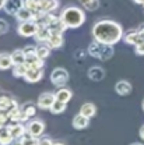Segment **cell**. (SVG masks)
<instances>
[{"instance_id":"1","label":"cell","mask_w":144,"mask_h":145,"mask_svg":"<svg viewBox=\"0 0 144 145\" xmlns=\"http://www.w3.org/2000/svg\"><path fill=\"white\" fill-rule=\"evenodd\" d=\"M92 36L101 43L115 45L123 38V28L112 20H99L92 27Z\"/></svg>"},{"instance_id":"2","label":"cell","mask_w":144,"mask_h":145,"mask_svg":"<svg viewBox=\"0 0 144 145\" xmlns=\"http://www.w3.org/2000/svg\"><path fill=\"white\" fill-rule=\"evenodd\" d=\"M60 18L62 21L64 22V25L67 28H78L84 24L85 21V14L81 8L78 7H74V6H70L67 8H64L60 14Z\"/></svg>"},{"instance_id":"3","label":"cell","mask_w":144,"mask_h":145,"mask_svg":"<svg viewBox=\"0 0 144 145\" xmlns=\"http://www.w3.org/2000/svg\"><path fill=\"white\" fill-rule=\"evenodd\" d=\"M51 81L57 88L64 87L67 84V81H69V72H67V70L63 69V67L55 69L53 71H52V74H51Z\"/></svg>"},{"instance_id":"4","label":"cell","mask_w":144,"mask_h":145,"mask_svg":"<svg viewBox=\"0 0 144 145\" xmlns=\"http://www.w3.org/2000/svg\"><path fill=\"white\" fill-rule=\"evenodd\" d=\"M18 34L24 38H30V36H35L36 31H38V24L35 21H24L20 22L17 28Z\"/></svg>"},{"instance_id":"5","label":"cell","mask_w":144,"mask_h":145,"mask_svg":"<svg viewBox=\"0 0 144 145\" xmlns=\"http://www.w3.org/2000/svg\"><path fill=\"white\" fill-rule=\"evenodd\" d=\"M43 131H45V123L42 120H38V119L30 121L27 126V133L31 134L32 137H36V138L41 137L43 134Z\"/></svg>"},{"instance_id":"6","label":"cell","mask_w":144,"mask_h":145,"mask_svg":"<svg viewBox=\"0 0 144 145\" xmlns=\"http://www.w3.org/2000/svg\"><path fill=\"white\" fill-rule=\"evenodd\" d=\"M22 7H24V0H6L3 10L10 16H16Z\"/></svg>"},{"instance_id":"7","label":"cell","mask_w":144,"mask_h":145,"mask_svg":"<svg viewBox=\"0 0 144 145\" xmlns=\"http://www.w3.org/2000/svg\"><path fill=\"white\" fill-rule=\"evenodd\" d=\"M55 101H56L55 93H52V92H43V93L38 98V108L51 109V106L53 105Z\"/></svg>"},{"instance_id":"8","label":"cell","mask_w":144,"mask_h":145,"mask_svg":"<svg viewBox=\"0 0 144 145\" xmlns=\"http://www.w3.org/2000/svg\"><path fill=\"white\" fill-rule=\"evenodd\" d=\"M7 128L10 130V133L13 134V137H14V140H18L20 137H22L24 134H25V131H27V127H24L21 124V121H13L11 124H9Z\"/></svg>"},{"instance_id":"9","label":"cell","mask_w":144,"mask_h":145,"mask_svg":"<svg viewBox=\"0 0 144 145\" xmlns=\"http://www.w3.org/2000/svg\"><path fill=\"white\" fill-rule=\"evenodd\" d=\"M38 3H39V10L42 13H52L59 6L57 0H38Z\"/></svg>"},{"instance_id":"10","label":"cell","mask_w":144,"mask_h":145,"mask_svg":"<svg viewBox=\"0 0 144 145\" xmlns=\"http://www.w3.org/2000/svg\"><path fill=\"white\" fill-rule=\"evenodd\" d=\"M42 75H43L42 69H28V71L24 75V80L27 82H38L42 78Z\"/></svg>"},{"instance_id":"11","label":"cell","mask_w":144,"mask_h":145,"mask_svg":"<svg viewBox=\"0 0 144 145\" xmlns=\"http://www.w3.org/2000/svg\"><path fill=\"white\" fill-rule=\"evenodd\" d=\"M16 17H17V20L20 22H24V21H34V20H35V13H34L32 10H30L28 7L24 6L17 14H16Z\"/></svg>"},{"instance_id":"12","label":"cell","mask_w":144,"mask_h":145,"mask_svg":"<svg viewBox=\"0 0 144 145\" xmlns=\"http://www.w3.org/2000/svg\"><path fill=\"white\" fill-rule=\"evenodd\" d=\"M90 124V117H85V116H83L81 113H78L77 116H74V119H73V127L76 128V130H84V128H87Z\"/></svg>"},{"instance_id":"13","label":"cell","mask_w":144,"mask_h":145,"mask_svg":"<svg viewBox=\"0 0 144 145\" xmlns=\"http://www.w3.org/2000/svg\"><path fill=\"white\" fill-rule=\"evenodd\" d=\"M25 64L28 66V69H42L43 67V59H41L38 54H31V56H27Z\"/></svg>"},{"instance_id":"14","label":"cell","mask_w":144,"mask_h":145,"mask_svg":"<svg viewBox=\"0 0 144 145\" xmlns=\"http://www.w3.org/2000/svg\"><path fill=\"white\" fill-rule=\"evenodd\" d=\"M51 49H56V48H60L63 45V35L62 34H57V32H52V35L49 36V39L45 42Z\"/></svg>"},{"instance_id":"15","label":"cell","mask_w":144,"mask_h":145,"mask_svg":"<svg viewBox=\"0 0 144 145\" xmlns=\"http://www.w3.org/2000/svg\"><path fill=\"white\" fill-rule=\"evenodd\" d=\"M123 40L126 42L127 45H139L140 42H143V36L140 34V31H133V32H129L125 38H123Z\"/></svg>"},{"instance_id":"16","label":"cell","mask_w":144,"mask_h":145,"mask_svg":"<svg viewBox=\"0 0 144 145\" xmlns=\"http://www.w3.org/2000/svg\"><path fill=\"white\" fill-rule=\"evenodd\" d=\"M115 91L116 93L125 96V95H129L132 92V84L129 81H125V80H120L116 85H115Z\"/></svg>"},{"instance_id":"17","label":"cell","mask_w":144,"mask_h":145,"mask_svg":"<svg viewBox=\"0 0 144 145\" xmlns=\"http://www.w3.org/2000/svg\"><path fill=\"white\" fill-rule=\"evenodd\" d=\"M13 106H18L17 101L11 99L10 96H1L0 95V110L1 112H9Z\"/></svg>"},{"instance_id":"18","label":"cell","mask_w":144,"mask_h":145,"mask_svg":"<svg viewBox=\"0 0 144 145\" xmlns=\"http://www.w3.org/2000/svg\"><path fill=\"white\" fill-rule=\"evenodd\" d=\"M55 96H56V99L57 101H60V102H69L70 99H72L73 93L70 89H67V88H64V87H60L59 89L55 92Z\"/></svg>"},{"instance_id":"19","label":"cell","mask_w":144,"mask_h":145,"mask_svg":"<svg viewBox=\"0 0 144 145\" xmlns=\"http://www.w3.org/2000/svg\"><path fill=\"white\" fill-rule=\"evenodd\" d=\"M14 137L13 134L10 133V130L7 128V126L1 127L0 128V145H9L13 142Z\"/></svg>"},{"instance_id":"20","label":"cell","mask_w":144,"mask_h":145,"mask_svg":"<svg viewBox=\"0 0 144 145\" xmlns=\"http://www.w3.org/2000/svg\"><path fill=\"white\" fill-rule=\"evenodd\" d=\"M13 64V57L10 53H0V70H9Z\"/></svg>"},{"instance_id":"21","label":"cell","mask_w":144,"mask_h":145,"mask_svg":"<svg viewBox=\"0 0 144 145\" xmlns=\"http://www.w3.org/2000/svg\"><path fill=\"white\" fill-rule=\"evenodd\" d=\"M113 45H107V43H101V52H99V57L101 60H108L113 56Z\"/></svg>"},{"instance_id":"22","label":"cell","mask_w":144,"mask_h":145,"mask_svg":"<svg viewBox=\"0 0 144 145\" xmlns=\"http://www.w3.org/2000/svg\"><path fill=\"white\" fill-rule=\"evenodd\" d=\"M88 77L92 81H101V80H104L105 72H104V70L101 67H91L88 70Z\"/></svg>"},{"instance_id":"23","label":"cell","mask_w":144,"mask_h":145,"mask_svg":"<svg viewBox=\"0 0 144 145\" xmlns=\"http://www.w3.org/2000/svg\"><path fill=\"white\" fill-rule=\"evenodd\" d=\"M80 113H81L83 116L91 119V117L97 113V108H95L94 103H84V105L81 106V109H80Z\"/></svg>"},{"instance_id":"24","label":"cell","mask_w":144,"mask_h":145,"mask_svg":"<svg viewBox=\"0 0 144 145\" xmlns=\"http://www.w3.org/2000/svg\"><path fill=\"white\" fill-rule=\"evenodd\" d=\"M28 134V133H27ZM18 144L21 145H39V140L36 138V137H32L31 134H28V135H22V137H20L18 138Z\"/></svg>"},{"instance_id":"25","label":"cell","mask_w":144,"mask_h":145,"mask_svg":"<svg viewBox=\"0 0 144 145\" xmlns=\"http://www.w3.org/2000/svg\"><path fill=\"white\" fill-rule=\"evenodd\" d=\"M11 57H13V64H14V66H16V64L25 63V59H27L24 50H14V52L11 53Z\"/></svg>"},{"instance_id":"26","label":"cell","mask_w":144,"mask_h":145,"mask_svg":"<svg viewBox=\"0 0 144 145\" xmlns=\"http://www.w3.org/2000/svg\"><path fill=\"white\" fill-rule=\"evenodd\" d=\"M28 71V66L25 64V63H22V64H16L14 66V69H13V75L14 77H22L24 78V75H25V72Z\"/></svg>"},{"instance_id":"27","label":"cell","mask_w":144,"mask_h":145,"mask_svg":"<svg viewBox=\"0 0 144 145\" xmlns=\"http://www.w3.org/2000/svg\"><path fill=\"white\" fill-rule=\"evenodd\" d=\"M49 110H51L53 114H60V113H63V112L66 110V102H60V101L56 99Z\"/></svg>"},{"instance_id":"28","label":"cell","mask_w":144,"mask_h":145,"mask_svg":"<svg viewBox=\"0 0 144 145\" xmlns=\"http://www.w3.org/2000/svg\"><path fill=\"white\" fill-rule=\"evenodd\" d=\"M36 54L41 57V59H48L49 57V54H51V48L45 43V45H41V46H38L36 48Z\"/></svg>"},{"instance_id":"29","label":"cell","mask_w":144,"mask_h":145,"mask_svg":"<svg viewBox=\"0 0 144 145\" xmlns=\"http://www.w3.org/2000/svg\"><path fill=\"white\" fill-rule=\"evenodd\" d=\"M22 112H24V114L30 119V117H34L36 113V109L35 106L32 105V103H27V105H24L22 106Z\"/></svg>"},{"instance_id":"30","label":"cell","mask_w":144,"mask_h":145,"mask_svg":"<svg viewBox=\"0 0 144 145\" xmlns=\"http://www.w3.org/2000/svg\"><path fill=\"white\" fill-rule=\"evenodd\" d=\"M84 8L85 10H90V11H94L99 7V0H88V1H84L83 3Z\"/></svg>"},{"instance_id":"31","label":"cell","mask_w":144,"mask_h":145,"mask_svg":"<svg viewBox=\"0 0 144 145\" xmlns=\"http://www.w3.org/2000/svg\"><path fill=\"white\" fill-rule=\"evenodd\" d=\"M24 6L28 7L30 10H32L34 13L41 11V10H39V3H38V0H24Z\"/></svg>"},{"instance_id":"32","label":"cell","mask_w":144,"mask_h":145,"mask_svg":"<svg viewBox=\"0 0 144 145\" xmlns=\"http://www.w3.org/2000/svg\"><path fill=\"white\" fill-rule=\"evenodd\" d=\"M7 120H10V119H9V114H7V112H1V110H0V128L6 126Z\"/></svg>"},{"instance_id":"33","label":"cell","mask_w":144,"mask_h":145,"mask_svg":"<svg viewBox=\"0 0 144 145\" xmlns=\"http://www.w3.org/2000/svg\"><path fill=\"white\" fill-rule=\"evenodd\" d=\"M7 31H9V24H7V21H4V20L0 18V35L7 34Z\"/></svg>"},{"instance_id":"34","label":"cell","mask_w":144,"mask_h":145,"mask_svg":"<svg viewBox=\"0 0 144 145\" xmlns=\"http://www.w3.org/2000/svg\"><path fill=\"white\" fill-rule=\"evenodd\" d=\"M22 50H24L25 56L36 54V48H35V46H32V45H30V46H25V49H22Z\"/></svg>"},{"instance_id":"35","label":"cell","mask_w":144,"mask_h":145,"mask_svg":"<svg viewBox=\"0 0 144 145\" xmlns=\"http://www.w3.org/2000/svg\"><path fill=\"white\" fill-rule=\"evenodd\" d=\"M136 53L140 54V56H143L144 54V40L143 42H140L139 45H136Z\"/></svg>"},{"instance_id":"36","label":"cell","mask_w":144,"mask_h":145,"mask_svg":"<svg viewBox=\"0 0 144 145\" xmlns=\"http://www.w3.org/2000/svg\"><path fill=\"white\" fill-rule=\"evenodd\" d=\"M53 144V141H51V138H42V140H39V145H51Z\"/></svg>"},{"instance_id":"37","label":"cell","mask_w":144,"mask_h":145,"mask_svg":"<svg viewBox=\"0 0 144 145\" xmlns=\"http://www.w3.org/2000/svg\"><path fill=\"white\" fill-rule=\"evenodd\" d=\"M140 138L144 140V124L141 126V128H140Z\"/></svg>"},{"instance_id":"38","label":"cell","mask_w":144,"mask_h":145,"mask_svg":"<svg viewBox=\"0 0 144 145\" xmlns=\"http://www.w3.org/2000/svg\"><path fill=\"white\" fill-rule=\"evenodd\" d=\"M4 3H6V0H0V10L4 7Z\"/></svg>"},{"instance_id":"39","label":"cell","mask_w":144,"mask_h":145,"mask_svg":"<svg viewBox=\"0 0 144 145\" xmlns=\"http://www.w3.org/2000/svg\"><path fill=\"white\" fill-rule=\"evenodd\" d=\"M134 3H137V4H144V0H133Z\"/></svg>"},{"instance_id":"40","label":"cell","mask_w":144,"mask_h":145,"mask_svg":"<svg viewBox=\"0 0 144 145\" xmlns=\"http://www.w3.org/2000/svg\"><path fill=\"white\" fill-rule=\"evenodd\" d=\"M80 1H81V3H84V1H88V0H80Z\"/></svg>"},{"instance_id":"41","label":"cell","mask_w":144,"mask_h":145,"mask_svg":"<svg viewBox=\"0 0 144 145\" xmlns=\"http://www.w3.org/2000/svg\"><path fill=\"white\" fill-rule=\"evenodd\" d=\"M143 110H144V101H143Z\"/></svg>"},{"instance_id":"42","label":"cell","mask_w":144,"mask_h":145,"mask_svg":"<svg viewBox=\"0 0 144 145\" xmlns=\"http://www.w3.org/2000/svg\"><path fill=\"white\" fill-rule=\"evenodd\" d=\"M143 6H144V4H143Z\"/></svg>"}]
</instances>
